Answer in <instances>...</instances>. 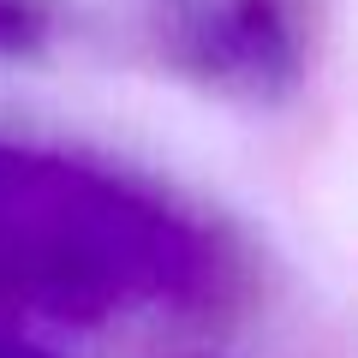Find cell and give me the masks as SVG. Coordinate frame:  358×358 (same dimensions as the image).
Listing matches in <instances>:
<instances>
[{
	"mask_svg": "<svg viewBox=\"0 0 358 358\" xmlns=\"http://www.w3.org/2000/svg\"><path fill=\"white\" fill-rule=\"evenodd\" d=\"M233 287L221 227L162 185L0 138V310L102 322L131 305L215 310Z\"/></svg>",
	"mask_w": 358,
	"mask_h": 358,
	"instance_id": "obj_1",
	"label": "cell"
},
{
	"mask_svg": "<svg viewBox=\"0 0 358 358\" xmlns=\"http://www.w3.org/2000/svg\"><path fill=\"white\" fill-rule=\"evenodd\" d=\"M185 60L239 90H281L299 72V18L287 13V0H227L192 24Z\"/></svg>",
	"mask_w": 358,
	"mask_h": 358,
	"instance_id": "obj_2",
	"label": "cell"
},
{
	"mask_svg": "<svg viewBox=\"0 0 358 358\" xmlns=\"http://www.w3.org/2000/svg\"><path fill=\"white\" fill-rule=\"evenodd\" d=\"M54 30V0H0V54H24L48 42Z\"/></svg>",
	"mask_w": 358,
	"mask_h": 358,
	"instance_id": "obj_3",
	"label": "cell"
},
{
	"mask_svg": "<svg viewBox=\"0 0 358 358\" xmlns=\"http://www.w3.org/2000/svg\"><path fill=\"white\" fill-rule=\"evenodd\" d=\"M13 310H0V358H60V352H48V346L42 341H30V334H18L13 322Z\"/></svg>",
	"mask_w": 358,
	"mask_h": 358,
	"instance_id": "obj_4",
	"label": "cell"
}]
</instances>
